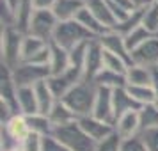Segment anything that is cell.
<instances>
[{
    "instance_id": "6da1fadb",
    "label": "cell",
    "mask_w": 158,
    "mask_h": 151,
    "mask_svg": "<svg viewBox=\"0 0 158 151\" xmlns=\"http://www.w3.org/2000/svg\"><path fill=\"white\" fill-rule=\"evenodd\" d=\"M96 93H98V86L94 82L82 80L60 101L71 108L73 114L80 119V117H85V115L93 114V107H94V101H96Z\"/></svg>"
},
{
    "instance_id": "7a4b0ae2",
    "label": "cell",
    "mask_w": 158,
    "mask_h": 151,
    "mask_svg": "<svg viewBox=\"0 0 158 151\" xmlns=\"http://www.w3.org/2000/svg\"><path fill=\"white\" fill-rule=\"evenodd\" d=\"M23 32L16 27L0 30V55H2V66L9 69H15L22 64V44H23Z\"/></svg>"
},
{
    "instance_id": "3957f363",
    "label": "cell",
    "mask_w": 158,
    "mask_h": 151,
    "mask_svg": "<svg viewBox=\"0 0 158 151\" xmlns=\"http://www.w3.org/2000/svg\"><path fill=\"white\" fill-rule=\"evenodd\" d=\"M93 39H96V37L89 30L84 29L77 20H71V22H59L52 43L59 44L60 48L69 52L75 46H78L82 43H87V41H93Z\"/></svg>"
},
{
    "instance_id": "277c9868",
    "label": "cell",
    "mask_w": 158,
    "mask_h": 151,
    "mask_svg": "<svg viewBox=\"0 0 158 151\" xmlns=\"http://www.w3.org/2000/svg\"><path fill=\"white\" fill-rule=\"evenodd\" d=\"M52 137H55L59 142L64 144L66 148L71 151H94L96 146H98L84 130L80 128L78 121L66 124V126H60V128H55Z\"/></svg>"
},
{
    "instance_id": "5b68a950",
    "label": "cell",
    "mask_w": 158,
    "mask_h": 151,
    "mask_svg": "<svg viewBox=\"0 0 158 151\" xmlns=\"http://www.w3.org/2000/svg\"><path fill=\"white\" fill-rule=\"evenodd\" d=\"M57 25H59V20L57 16L53 15L52 9H36L32 18H30L27 34L39 37V39H43L46 43H52Z\"/></svg>"
},
{
    "instance_id": "8992f818",
    "label": "cell",
    "mask_w": 158,
    "mask_h": 151,
    "mask_svg": "<svg viewBox=\"0 0 158 151\" xmlns=\"http://www.w3.org/2000/svg\"><path fill=\"white\" fill-rule=\"evenodd\" d=\"M13 80H15L16 87H34L39 82H44L52 77L50 68L44 66H36L30 62H22V64L11 69Z\"/></svg>"
},
{
    "instance_id": "52a82bcc",
    "label": "cell",
    "mask_w": 158,
    "mask_h": 151,
    "mask_svg": "<svg viewBox=\"0 0 158 151\" xmlns=\"http://www.w3.org/2000/svg\"><path fill=\"white\" fill-rule=\"evenodd\" d=\"M82 80H84V71L71 66L69 69H66L60 75H52L50 78H48V86L53 91L55 98L57 100H62L66 94L69 93L77 84H80Z\"/></svg>"
},
{
    "instance_id": "ba28073f",
    "label": "cell",
    "mask_w": 158,
    "mask_h": 151,
    "mask_svg": "<svg viewBox=\"0 0 158 151\" xmlns=\"http://www.w3.org/2000/svg\"><path fill=\"white\" fill-rule=\"evenodd\" d=\"M94 117H98L101 121L115 123V114H114V91L107 89V87H98V93H96V101H94L93 107V114Z\"/></svg>"
},
{
    "instance_id": "9c48e42d",
    "label": "cell",
    "mask_w": 158,
    "mask_h": 151,
    "mask_svg": "<svg viewBox=\"0 0 158 151\" xmlns=\"http://www.w3.org/2000/svg\"><path fill=\"white\" fill-rule=\"evenodd\" d=\"M103 57H105V50H103L101 43L96 37L87 46L85 64H84V80L93 82L96 78V75L103 69Z\"/></svg>"
},
{
    "instance_id": "30bf717a",
    "label": "cell",
    "mask_w": 158,
    "mask_h": 151,
    "mask_svg": "<svg viewBox=\"0 0 158 151\" xmlns=\"http://www.w3.org/2000/svg\"><path fill=\"white\" fill-rule=\"evenodd\" d=\"M131 64L158 69V36L149 37L144 44L131 52Z\"/></svg>"
},
{
    "instance_id": "8fae6325",
    "label": "cell",
    "mask_w": 158,
    "mask_h": 151,
    "mask_svg": "<svg viewBox=\"0 0 158 151\" xmlns=\"http://www.w3.org/2000/svg\"><path fill=\"white\" fill-rule=\"evenodd\" d=\"M0 103L7 105L13 114H20V107H18V87H16L11 69L2 66L0 71Z\"/></svg>"
},
{
    "instance_id": "7c38bea8",
    "label": "cell",
    "mask_w": 158,
    "mask_h": 151,
    "mask_svg": "<svg viewBox=\"0 0 158 151\" xmlns=\"http://www.w3.org/2000/svg\"><path fill=\"white\" fill-rule=\"evenodd\" d=\"M78 124L80 128L85 132L87 135L93 139L94 142L98 144L101 141H105L108 139L110 135H114L115 130H114V124H110V123H105L98 119V117H94V115H85V117H80L78 119Z\"/></svg>"
},
{
    "instance_id": "4fadbf2b",
    "label": "cell",
    "mask_w": 158,
    "mask_h": 151,
    "mask_svg": "<svg viewBox=\"0 0 158 151\" xmlns=\"http://www.w3.org/2000/svg\"><path fill=\"white\" fill-rule=\"evenodd\" d=\"M98 41L101 43V46H103V50L105 52L114 53V55H117V57L124 59L128 64H131V53H130V50L126 48L124 37L119 36L117 32L108 30V32H105L101 37H98Z\"/></svg>"
},
{
    "instance_id": "5bb4252c",
    "label": "cell",
    "mask_w": 158,
    "mask_h": 151,
    "mask_svg": "<svg viewBox=\"0 0 158 151\" xmlns=\"http://www.w3.org/2000/svg\"><path fill=\"white\" fill-rule=\"evenodd\" d=\"M115 133L121 137L123 141L126 139H133V137L140 135V121H139V112H128V114L121 115L119 119L114 123Z\"/></svg>"
},
{
    "instance_id": "9a60e30c",
    "label": "cell",
    "mask_w": 158,
    "mask_h": 151,
    "mask_svg": "<svg viewBox=\"0 0 158 151\" xmlns=\"http://www.w3.org/2000/svg\"><path fill=\"white\" fill-rule=\"evenodd\" d=\"M84 7H85V0H57L52 11L59 22H71L77 20V16Z\"/></svg>"
},
{
    "instance_id": "2e32d148",
    "label": "cell",
    "mask_w": 158,
    "mask_h": 151,
    "mask_svg": "<svg viewBox=\"0 0 158 151\" xmlns=\"http://www.w3.org/2000/svg\"><path fill=\"white\" fill-rule=\"evenodd\" d=\"M155 71L156 69H149L139 64H131L126 71V86L131 87H153V80H155Z\"/></svg>"
},
{
    "instance_id": "e0dca14e",
    "label": "cell",
    "mask_w": 158,
    "mask_h": 151,
    "mask_svg": "<svg viewBox=\"0 0 158 151\" xmlns=\"http://www.w3.org/2000/svg\"><path fill=\"white\" fill-rule=\"evenodd\" d=\"M140 108L142 107L131 98V94L128 93L126 87H119V89L114 91V114H115V119H119L121 115L128 114V112H139Z\"/></svg>"
},
{
    "instance_id": "ac0fdd59",
    "label": "cell",
    "mask_w": 158,
    "mask_h": 151,
    "mask_svg": "<svg viewBox=\"0 0 158 151\" xmlns=\"http://www.w3.org/2000/svg\"><path fill=\"white\" fill-rule=\"evenodd\" d=\"M85 7L89 9L108 30H114V27L117 25V20H115V16H114V13H112V9H110L107 0H85Z\"/></svg>"
},
{
    "instance_id": "d6986e66",
    "label": "cell",
    "mask_w": 158,
    "mask_h": 151,
    "mask_svg": "<svg viewBox=\"0 0 158 151\" xmlns=\"http://www.w3.org/2000/svg\"><path fill=\"white\" fill-rule=\"evenodd\" d=\"M2 128L6 130L13 139H16L20 144H23V141L30 135L29 123H27V117H25L23 114H15L7 123L2 124Z\"/></svg>"
},
{
    "instance_id": "ffe728a7",
    "label": "cell",
    "mask_w": 158,
    "mask_h": 151,
    "mask_svg": "<svg viewBox=\"0 0 158 151\" xmlns=\"http://www.w3.org/2000/svg\"><path fill=\"white\" fill-rule=\"evenodd\" d=\"M34 91H36V98H37V107H39V114H44L48 115L52 112V108L53 105L57 103V98H55V94L53 91L50 89L48 86V80H44V82H39L37 86H34Z\"/></svg>"
},
{
    "instance_id": "44dd1931",
    "label": "cell",
    "mask_w": 158,
    "mask_h": 151,
    "mask_svg": "<svg viewBox=\"0 0 158 151\" xmlns=\"http://www.w3.org/2000/svg\"><path fill=\"white\" fill-rule=\"evenodd\" d=\"M18 107L20 114L23 115H32L39 112L34 87H18Z\"/></svg>"
},
{
    "instance_id": "7402d4cb",
    "label": "cell",
    "mask_w": 158,
    "mask_h": 151,
    "mask_svg": "<svg viewBox=\"0 0 158 151\" xmlns=\"http://www.w3.org/2000/svg\"><path fill=\"white\" fill-rule=\"evenodd\" d=\"M48 117H50L53 128H60V126H66V124H71V123L78 121V117L73 114L71 108L68 107V105H64L60 100L53 105V108H52V112L48 114Z\"/></svg>"
},
{
    "instance_id": "603a6c76",
    "label": "cell",
    "mask_w": 158,
    "mask_h": 151,
    "mask_svg": "<svg viewBox=\"0 0 158 151\" xmlns=\"http://www.w3.org/2000/svg\"><path fill=\"white\" fill-rule=\"evenodd\" d=\"M52 48V59H50V71L52 75H60L64 73L66 69L71 68V62H69V52L60 48L59 44L50 43Z\"/></svg>"
},
{
    "instance_id": "cb8c5ba5",
    "label": "cell",
    "mask_w": 158,
    "mask_h": 151,
    "mask_svg": "<svg viewBox=\"0 0 158 151\" xmlns=\"http://www.w3.org/2000/svg\"><path fill=\"white\" fill-rule=\"evenodd\" d=\"M94 84L98 87H107V89H119V87H126V75H121V73H115V71H110V69H101L96 78L93 80Z\"/></svg>"
},
{
    "instance_id": "d4e9b609",
    "label": "cell",
    "mask_w": 158,
    "mask_h": 151,
    "mask_svg": "<svg viewBox=\"0 0 158 151\" xmlns=\"http://www.w3.org/2000/svg\"><path fill=\"white\" fill-rule=\"evenodd\" d=\"M27 117V123H29L30 133H36V135L41 137H52L53 135V124H52L50 117L44 114H32V115H25Z\"/></svg>"
},
{
    "instance_id": "484cf974",
    "label": "cell",
    "mask_w": 158,
    "mask_h": 151,
    "mask_svg": "<svg viewBox=\"0 0 158 151\" xmlns=\"http://www.w3.org/2000/svg\"><path fill=\"white\" fill-rule=\"evenodd\" d=\"M77 22H78L84 29L89 30L94 37H101L105 32H108L107 27H105V25H103V23H101L87 7H84L82 11H80V15L77 16Z\"/></svg>"
},
{
    "instance_id": "4316f807",
    "label": "cell",
    "mask_w": 158,
    "mask_h": 151,
    "mask_svg": "<svg viewBox=\"0 0 158 151\" xmlns=\"http://www.w3.org/2000/svg\"><path fill=\"white\" fill-rule=\"evenodd\" d=\"M48 44L50 43H46V41L39 39V37L25 34V36H23V44H22V62L30 61V59L34 57V55H37L43 48H46Z\"/></svg>"
},
{
    "instance_id": "83f0119b",
    "label": "cell",
    "mask_w": 158,
    "mask_h": 151,
    "mask_svg": "<svg viewBox=\"0 0 158 151\" xmlns=\"http://www.w3.org/2000/svg\"><path fill=\"white\" fill-rule=\"evenodd\" d=\"M139 121H140V133L146 132V130L158 128V105L156 103L144 105L139 110Z\"/></svg>"
},
{
    "instance_id": "f1b7e54d",
    "label": "cell",
    "mask_w": 158,
    "mask_h": 151,
    "mask_svg": "<svg viewBox=\"0 0 158 151\" xmlns=\"http://www.w3.org/2000/svg\"><path fill=\"white\" fill-rule=\"evenodd\" d=\"M142 11L144 9H140V11H133L126 20H123V22H119L117 25H115L114 32H117L119 36L124 37V36H128L131 30H135L137 27H140V25H142Z\"/></svg>"
},
{
    "instance_id": "f546056e",
    "label": "cell",
    "mask_w": 158,
    "mask_h": 151,
    "mask_svg": "<svg viewBox=\"0 0 158 151\" xmlns=\"http://www.w3.org/2000/svg\"><path fill=\"white\" fill-rule=\"evenodd\" d=\"M142 27L153 36H158V4L153 2L142 11Z\"/></svg>"
},
{
    "instance_id": "4dcf8cb0",
    "label": "cell",
    "mask_w": 158,
    "mask_h": 151,
    "mask_svg": "<svg viewBox=\"0 0 158 151\" xmlns=\"http://www.w3.org/2000/svg\"><path fill=\"white\" fill-rule=\"evenodd\" d=\"M149 37H153V34H151V32H148V30L140 25V27H137L135 30H131L128 36H124V43H126V48H128L130 53H131V52L137 50L140 44L146 43Z\"/></svg>"
},
{
    "instance_id": "1f68e13d",
    "label": "cell",
    "mask_w": 158,
    "mask_h": 151,
    "mask_svg": "<svg viewBox=\"0 0 158 151\" xmlns=\"http://www.w3.org/2000/svg\"><path fill=\"white\" fill-rule=\"evenodd\" d=\"M128 93L131 94V98L140 105H149V103H155V91L153 87H131V86H126Z\"/></svg>"
},
{
    "instance_id": "d6a6232c",
    "label": "cell",
    "mask_w": 158,
    "mask_h": 151,
    "mask_svg": "<svg viewBox=\"0 0 158 151\" xmlns=\"http://www.w3.org/2000/svg\"><path fill=\"white\" fill-rule=\"evenodd\" d=\"M130 66H131V64H128L124 59L117 57V55H114V53L105 52V57H103V68H105V69H110V71L126 75V71H128Z\"/></svg>"
},
{
    "instance_id": "836d02e7",
    "label": "cell",
    "mask_w": 158,
    "mask_h": 151,
    "mask_svg": "<svg viewBox=\"0 0 158 151\" xmlns=\"http://www.w3.org/2000/svg\"><path fill=\"white\" fill-rule=\"evenodd\" d=\"M91 41L87 43H82L78 46H75L73 50H69V62H71L73 68H78L84 71V64H85V55H87V46H89Z\"/></svg>"
},
{
    "instance_id": "e575fe53",
    "label": "cell",
    "mask_w": 158,
    "mask_h": 151,
    "mask_svg": "<svg viewBox=\"0 0 158 151\" xmlns=\"http://www.w3.org/2000/svg\"><path fill=\"white\" fill-rule=\"evenodd\" d=\"M121 144H123V139L117 133H114V135H110L108 139L98 142V146H96L94 151H121Z\"/></svg>"
},
{
    "instance_id": "d590c367",
    "label": "cell",
    "mask_w": 158,
    "mask_h": 151,
    "mask_svg": "<svg viewBox=\"0 0 158 151\" xmlns=\"http://www.w3.org/2000/svg\"><path fill=\"white\" fill-rule=\"evenodd\" d=\"M139 137H140V141L148 151H158V128L146 130Z\"/></svg>"
},
{
    "instance_id": "8d00e7d4",
    "label": "cell",
    "mask_w": 158,
    "mask_h": 151,
    "mask_svg": "<svg viewBox=\"0 0 158 151\" xmlns=\"http://www.w3.org/2000/svg\"><path fill=\"white\" fill-rule=\"evenodd\" d=\"M43 141L44 137L41 135H36V133H30L22 144V149L23 151H44L43 148Z\"/></svg>"
},
{
    "instance_id": "74e56055",
    "label": "cell",
    "mask_w": 158,
    "mask_h": 151,
    "mask_svg": "<svg viewBox=\"0 0 158 151\" xmlns=\"http://www.w3.org/2000/svg\"><path fill=\"white\" fill-rule=\"evenodd\" d=\"M18 148H22V144L16 139H13L6 130L2 128V132H0V151H13V149H18Z\"/></svg>"
},
{
    "instance_id": "f35d334b",
    "label": "cell",
    "mask_w": 158,
    "mask_h": 151,
    "mask_svg": "<svg viewBox=\"0 0 158 151\" xmlns=\"http://www.w3.org/2000/svg\"><path fill=\"white\" fill-rule=\"evenodd\" d=\"M121 151H148L146 146L142 144L140 137H133V139H126L121 144Z\"/></svg>"
},
{
    "instance_id": "ab89813d",
    "label": "cell",
    "mask_w": 158,
    "mask_h": 151,
    "mask_svg": "<svg viewBox=\"0 0 158 151\" xmlns=\"http://www.w3.org/2000/svg\"><path fill=\"white\" fill-rule=\"evenodd\" d=\"M43 148H44V151H71V149H68L64 144L59 142L55 137H44Z\"/></svg>"
},
{
    "instance_id": "60d3db41",
    "label": "cell",
    "mask_w": 158,
    "mask_h": 151,
    "mask_svg": "<svg viewBox=\"0 0 158 151\" xmlns=\"http://www.w3.org/2000/svg\"><path fill=\"white\" fill-rule=\"evenodd\" d=\"M36 9H53L57 0H32Z\"/></svg>"
},
{
    "instance_id": "b9f144b4",
    "label": "cell",
    "mask_w": 158,
    "mask_h": 151,
    "mask_svg": "<svg viewBox=\"0 0 158 151\" xmlns=\"http://www.w3.org/2000/svg\"><path fill=\"white\" fill-rule=\"evenodd\" d=\"M131 4H133V7H135L137 11H140V9L149 7L151 4H153V0H131Z\"/></svg>"
},
{
    "instance_id": "7bdbcfd3",
    "label": "cell",
    "mask_w": 158,
    "mask_h": 151,
    "mask_svg": "<svg viewBox=\"0 0 158 151\" xmlns=\"http://www.w3.org/2000/svg\"><path fill=\"white\" fill-rule=\"evenodd\" d=\"M153 91H155V103L158 105V69L155 71V80H153Z\"/></svg>"
},
{
    "instance_id": "ee69618b",
    "label": "cell",
    "mask_w": 158,
    "mask_h": 151,
    "mask_svg": "<svg viewBox=\"0 0 158 151\" xmlns=\"http://www.w3.org/2000/svg\"><path fill=\"white\" fill-rule=\"evenodd\" d=\"M2 2H6V4H7L9 7L13 9V11H18V6H20V0H2Z\"/></svg>"
},
{
    "instance_id": "f6af8a7d",
    "label": "cell",
    "mask_w": 158,
    "mask_h": 151,
    "mask_svg": "<svg viewBox=\"0 0 158 151\" xmlns=\"http://www.w3.org/2000/svg\"><path fill=\"white\" fill-rule=\"evenodd\" d=\"M13 151H23V149H22V148H18V149H13Z\"/></svg>"
},
{
    "instance_id": "bcb514c9",
    "label": "cell",
    "mask_w": 158,
    "mask_h": 151,
    "mask_svg": "<svg viewBox=\"0 0 158 151\" xmlns=\"http://www.w3.org/2000/svg\"><path fill=\"white\" fill-rule=\"evenodd\" d=\"M153 2H156V4H158V0H153Z\"/></svg>"
}]
</instances>
